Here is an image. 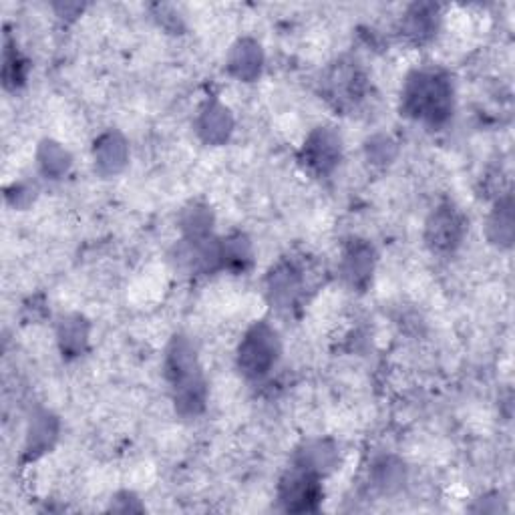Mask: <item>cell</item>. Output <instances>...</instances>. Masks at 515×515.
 Here are the masks:
<instances>
[{"instance_id": "6da1fadb", "label": "cell", "mask_w": 515, "mask_h": 515, "mask_svg": "<svg viewBox=\"0 0 515 515\" xmlns=\"http://www.w3.org/2000/svg\"><path fill=\"white\" fill-rule=\"evenodd\" d=\"M163 369L165 379L171 387L176 411L186 419L202 415L208 403V383L204 379L196 347L192 345L190 338L176 334L169 340Z\"/></svg>"}, {"instance_id": "7a4b0ae2", "label": "cell", "mask_w": 515, "mask_h": 515, "mask_svg": "<svg viewBox=\"0 0 515 515\" xmlns=\"http://www.w3.org/2000/svg\"><path fill=\"white\" fill-rule=\"evenodd\" d=\"M455 109L451 77L441 69H415L403 83L401 113L427 127L445 125Z\"/></svg>"}, {"instance_id": "2e32d148", "label": "cell", "mask_w": 515, "mask_h": 515, "mask_svg": "<svg viewBox=\"0 0 515 515\" xmlns=\"http://www.w3.org/2000/svg\"><path fill=\"white\" fill-rule=\"evenodd\" d=\"M57 338H59V347H61L63 357H67V359L81 357L87 349V342H89V322L79 314L65 316L59 322Z\"/></svg>"}, {"instance_id": "8992f818", "label": "cell", "mask_w": 515, "mask_h": 515, "mask_svg": "<svg viewBox=\"0 0 515 515\" xmlns=\"http://www.w3.org/2000/svg\"><path fill=\"white\" fill-rule=\"evenodd\" d=\"M322 91L336 109H349L365 97L367 77L355 63L338 61L324 75Z\"/></svg>"}, {"instance_id": "d6986e66", "label": "cell", "mask_w": 515, "mask_h": 515, "mask_svg": "<svg viewBox=\"0 0 515 515\" xmlns=\"http://www.w3.org/2000/svg\"><path fill=\"white\" fill-rule=\"evenodd\" d=\"M371 479H373V485L383 493H393L405 485V479H407L405 463L395 455H385L375 461L371 469Z\"/></svg>"}, {"instance_id": "ba28073f", "label": "cell", "mask_w": 515, "mask_h": 515, "mask_svg": "<svg viewBox=\"0 0 515 515\" xmlns=\"http://www.w3.org/2000/svg\"><path fill=\"white\" fill-rule=\"evenodd\" d=\"M304 288V278L294 262L276 264L266 278V296L278 310H290L298 304Z\"/></svg>"}, {"instance_id": "30bf717a", "label": "cell", "mask_w": 515, "mask_h": 515, "mask_svg": "<svg viewBox=\"0 0 515 515\" xmlns=\"http://www.w3.org/2000/svg\"><path fill=\"white\" fill-rule=\"evenodd\" d=\"M93 159L95 169L103 178L117 176L119 171H123L129 159V145L125 137L115 129H109L103 135H99L93 145Z\"/></svg>"}, {"instance_id": "44dd1931", "label": "cell", "mask_w": 515, "mask_h": 515, "mask_svg": "<svg viewBox=\"0 0 515 515\" xmlns=\"http://www.w3.org/2000/svg\"><path fill=\"white\" fill-rule=\"evenodd\" d=\"M180 224H182V230H184V238H188V240L210 238L212 236V226H214V214L208 206L194 204V206L184 210V214L180 218Z\"/></svg>"}, {"instance_id": "e0dca14e", "label": "cell", "mask_w": 515, "mask_h": 515, "mask_svg": "<svg viewBox=\"0 0 515 515\" xmlns=\"http://www.w3.org/2000/svg\"><path fill=\"white\" fill-rule=\"evenodd\" d=\"M220 258H222V270H230L236 274L246 272L254 264L252 242L244 234H232L220 240Z\"/></svg>"}, {"instance_id": "ac0fdd59", "label": "cell", "mask_w": 515, "mask_h": 515, "mask_svg": "<svg viewBox=\"0 0 515 515\" xmlns=\"http://www.w3.org/2000/svg\"><path fill=\"white\" fill-rule=\"evenodd\" d=\"M487 238L491 244L499 248H509L513 244V200L511 194L503 196L489 222H487Z\"/></svg>"}, {"instance_id": "3957f363", "label": "cell", "mask_w": 515, "mask_h": 515, "mask_svg": "<svg viewBox=\"0 0 515 515\" xmlns=\"http://www.w3.org/2000/svg\"><path fill=\"white\" fill-rule=\"evenodd\" d=\"M282 353L278 332L264 320L252 324L238 347V369L250 379H264L278 363Z\"/></svg>"}, {"instance_id": "9c48e42d", "label": "cell", "mask_w": 515, "mask_h": 515, "mask_svg": "<svg viewBox=\"0 0 515 515\" xmlns=\"http://www.w3.org/2000/svg\"><path fill=\"white\" fill-rule=\"evenodd\" d=\"M377 254L375 248L365 240H353L342 252L340 272L355 290H367L375 272Z\"/></svg>"}, {"instance_id": "603a6c76", "label": "cell", "mask_w": 515, "mask_h": 515, "mask_svg": "<svg viewBox=\"0 0 515 515\" xmlns=\"http://www.w3.org/2000/svg\"><path fill=\"white\" fill-rule=\"evenodd\" d=\"M367 153H369V159H371L373 163H389V161L395 157L397 147H395V143H393L389 137L377 135V137L369 139V143H367Z\"/></svg>"}, {"instance_id": "277c9868", "label": "cell", "mask_w": 515, "mask_h": 515, "mask_svg": "<svg viewBox=\"0 0 515 515\" xmlns=\"http://www.w3.org/2000/svg\"><path fill=\"white\" fill-rule=\"evenodd\" d=\"M278 501L288 513L316 511L322 501L320 475L302 467H292L278 485Z\"/></svg>"}, {"instance_id": "7402d4cb", "label": "cell", "mask_w": 515, "mask_h": 515, "mask_svg": "<svg viewBox=\"0 0 515 515\" xmlns=\"http://www.w3.org/2000/svg\"><path fill=\"white\" fill-rule=\"evenodd\" d=\"M29 73V61L17 51V45L7 37L5 61H3V83L9 91H17L25 85Z\"/></svg>"}, {"instance_id": "ffe728a7", "label": "cell", "mask_w": 515, "mask_h": 515, "mask_svg": "<svg viewBox=\"0 0 515 515\" xmlns=\"http://www.w3.org/2000/svg\"><path fill=\"white\" fill-rule=\"evenodd\" d=\"M37 159H39V167L43 171V176H47L51 180L63 178L71 167L69 151L53 139L41 141L39 151H37Z\"/></svg>"}, {"instance_id": "52a82bcc", "label": "cell", "mask_w": 515, "mask_h": 515, "mask_svg": "<svg viewBox=\"0 0 515 515\" xmlns=\"http://www.w3.org/2000/svg\"><path fill=\"white\" fill-rule=\"evenodd\" d=\"M342 157V139L332 127H316L300 149V163L318 178L330 176Z\"/></svg>"}, {"instance_id": "9a60e30c", "label": "cell", "mask_w": 515, "mask_h": 515, "mask_svg": "<svg viewBox=\"0 0 515 515\" xmlns=\"http://www.w3.org/2000/svg\"><path fill=\"white\" fill-rule=\"evenodd\" d=\"M59 435V419L49 411H37L31 417L25 453L29 459H37L39 455L47 453Z\"/></svg>"}, {"instance_id": "8fae6325", "label": "cell", "mask_w": 515, "mask_h": 515, "mask_svg": "<svg viewBox=\"0 0 515 515\" xmlns=\"http://www.w3.org/2000/svg\"><path fill=\"white\" fill-rule=\"evenodd\" d=\"M196 131L208 145H224L234 131V117L228 107L212 99L198 115Z\"/></svg>"}, {"instance_id": "cb8c5ba5", "label": "cell", "mask_w": 515, "mask_h": 515, "mask_svg": "<svg viewBox=\"0 0 515 515\" xmlns=\"http://www.w3.org/2000/svg\"><path fill=\"white\" fill-rule=\"evenodd\" d=\"M111 509L121 511V513H127V511L131 513V511H143V505L139 503V499L133 493L123 491V493L115 495V499L111 503Z\"/></svg>"}, {"instance_id": "4fadbf2b", "label": "cell", "mask_w": 515, "mask_h": 515, "mask_svg": "<svg viewBox=\"0 0 515 515\" xmlns=\"http://www.w3.org/2000/svg\"><path fill=\"white\" fill-rule=\"evenodd\" d=\"M294 465L316 475H326L338 465V449L328 439L306 441L294 455Z\"/></svg>"}, {"instance_id": "5bb4252c", "label": "cell", "mask_w": 515, "mask_h": 515, "mask_svg": "<svg viewBox=\"0 0 515 515\" xmlns=\"http://www.w3.org/2000/svg\"><path fill=\"white\" fill-rule=\"evenodd\" d=\"M439 29V9L435 5H413L401 23L403 35L415 43L423 45L435 37Z\"/></svg>"}, {"instance_id": "7c38bea8", "label": "cell", "mask_w": 515, "mask_h": 515, "mask_svg": "<svg viewBox=\"0 0 515 515\" xmlns=\"http://www.w3.org/2000/svg\"><path fill=\"white\" fill-rule=\"evenodd\" d=\"M264 67V53L258 41L240 39L228 55V71L232 77L244 83H252L260 77Z\"/></svg>"}, {"instance_id": "5b68a950", "label": "cell", "mask_w": 515, "mask_h": 515, "mask_svg": "<svg viewBox=\"0 0 515 515\" xmlns=\"http://www.w3.org/2000/svg\"><path fill=\"white\" fill-rule=\"evenodd\" d=\"M467 232V220L463 212L451 204L445 202L437 206L425 224V242L433 252L449 254L455 252Z\"/></svg>"}]
</instances>
